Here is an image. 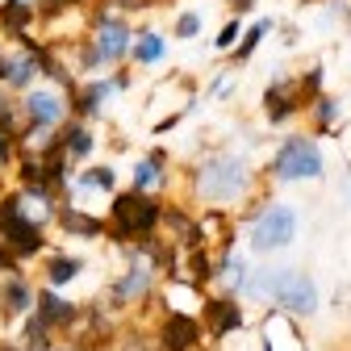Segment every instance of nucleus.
I'll return each mask as SVG.
<instances>
[{"label":"nucleus","mask_w":351,"mask_h":351,"mask_svg":"<svg viewBox=\"0 0 351 351\" xmlns=\"http://www.w3.org/2000/svg\"><path fill=\"white\" fill-rule=\"evenodd\" d=\"M189 184H193V197L205 209H234L243 201L247 205L255 201L259 171L243 155H234V151H217V155H205V159L193 163Z\"/></svg>","instance_id":"obj_1"},{"label":"nucleus","mask_w":351,"mask_h":351,"mask_svg":"<svg viewBox=\"0 0 351 351\" xmlns=\"http://www.w3.org/2000/svg\"><path fill=\"white\" fill-rule=\"evenodd\" d=\"M243 217H247V247H251V255H276V251H289L297 243L301 213L289 201L255 197L243 209Z\"/></svg>","instance_id":"obj_2"},{"label":"nucleus","mask_w":351,"mask_h":351,"mask_svg":"<svg viewBox=\"0 0 351 351\" xmlns=\"http://www.w3.org/2000/svg\"><path fill=\"white\" fill-rule=\"evenodd\" d=\"M163 201L155 193H117L113 205H109V239L121 243V247H134V243H151L159 239V226H163Z\"/></svg>","instance_id":"obj_3"},{"label":"nucleus","mask_w":351,"mask_h":351,"mask_svg":"<svg viewBox=\"0 0 351 351\" xmlns=\"http://www.w3.org/2000/svg\"><path fill=\"white\" fill-rule=\"evenodd\" d=\"M268 180L276 184H305V180H322L326 171V151L314 134H285L272 159L263 163Z\"/></svg>","instance_id":"obj_4"},{"label":"nucleus","mask_w":351,"mask_h":351,"mask_svg":"<svg viewBox=\"0 0 351 351\" xmlns=\"http://www.w3.org/2000/svg\"><path fill=\"white\" fill-rule=\"evenodd\" d=\"M134 38L138 29H130V21L101 0V9L93 13V38H88V51H93V71L109 67V63H121L130 51H134Z\"/></svg>","instance_id":"obj_5"},{"label":"nucleus","mask_w":351,"mask_h":351,"mask_svg":"<svg viewBox=\"0 0 351 351\" xmlns=\"http://www.w3.org/2000/svg\"><path fill=\"white\" fill-rule=\"evenodd\" d=\"M0 247H9L17 259H34V255L47 251V226H38L21 209L17 189H9L0 197Z\"/></svg>","instance_id":"obj_6"},{"label":"nucleus","mask_w":351,"mask_h":351,"mask_svg":"<svg viewBox=\"0 0 351 351\" xmlns=\"http://www.w3.org/2000/svg\"><path fill=\"white\" fill-rule=\"evenodd\" d=\"M272 310L289 318H314L322 310V289L305 268H280L276 263V285H272Z\"/></svg>","instance_id":"obj_7"},{"label":"nucleus","mask_w":351,"mask_h":351,"mask_svg":"<svg viewBox=\"0 0 351 351\" xmlns=\"http://www.w3.org/2000/svg\"><path fill=\"white\" fill-rule=\"evenodd\" d=\"M197 318L205 326V339H213V343H230V339H239L247 330L243 297H230V293H209Z\"/></svg>","instance_id":"obj_8"},{"label":"nucleus","mask_w":351,"mask_h":351,"mask_svg":"<svg viewBox=\"0 0 351 351\" xmlns=\"http://www.w3.org/2000/svg\"><path fill=\"white\" fill-rule=\"evenodd\" d=\"M17 105H21V121H25L21 134H51V130L63 125L71 97H59L55 88H29V93H21Z\"/></svg>","instance_id":"obj_9"},{"label":"nucleus","mask_w":351,"mask_h":351,"mask_svg":"<svg viewBox=\"0 0 351 351\" xmlns=\"http://www.w3.org/2000/svg\"><path fill=\"white\" fill-rule=\"evenodd\" d=\"M155 280H159V272L147 268V263L138 255H130V247H125V268L109 285V305H113V310H130V305L151 301L155 297Z\"/></svg>","instance_id":"obj_10"},{"label":"nucleus","mask_w":351,"mask_h":351,"mask_svg":"<svg viewBox=\"0 0 351 351\" xmlns=\"http://www.w3.org/2000/svg\"><path fill=\"white\" fill-rule=\"evenodd\" d=\"M201 339H205V326L193 314H163L155 326L159 351H201Z\"/></svg>","instance_id":"obj_11"},{"label":"nucleus","mask_w":351,"mask_h":351,"mask_svg":"<svg viewBox=\"0 0 351 351\" xmlns=\"http://www.w3.org/2000/svg\"><path fill=\"white\" fill-rule=\"evenodd\" d=\"M34 305H38V289L29 285L25 272H13V276H0V318H29L34 314Z\"/></svg>","instance_id":"obj_12"},{"label":"nucleus","mask_w":351,"mask_h":351,"mask_svg":"<svg viewBox=\"0 0 351 351\" xmlns=\"http://www.w3.org/2000/svg\"><path fill=\"white\" fill-rule=\"evenodd\" d=\"M259 347L263 351H305L297 318H289L280 310H268V314H263V326H259Z\"/></svg>","instance_id":"obj_13"},{"label":"nucleus","mask_w":351,"mask_h":351,"mask_svg":"<svg viewBox=\"0 0 351 351\" xmlns=\"http://www.w3.org/2000/svg\"><path fill=\"white\" fill-rule=\"evenodd\" d=\"M297 113H301V105H297V75H276L268 88H263V117H268L272 125H285Z\"/></svg>","instance_id":"obj_14"},{"label":"nucleus","mask_w":351,"mask_h":351,"mask_svg":"<svg viewBox=\"0 0 351 351\" xmlns=\"http://www.w3.org/2000/svg\"><path fill=\"white\" fill-rule=\"evenodd\" d=\"M34 314L42 318V326H51V330H71L75 318H80V305L67 301L59 289H38V305H34Z\"/></svg>","instance_id":"obj_15"},{"label":"nucleus","mask_w":351,"mask_h":351,"mask_svg":"<svg viewBox=\"0 0 351 351\" xmlns=\"http://www.w3.org/2000/svg\"><path fill=\"white\" fill-rule=\"evenodd\" d=\"M113 93H117L113 75L88 80V84H80L75 93H71V113H75V117H101V113H105V101H109Z\"/></svg>","instance_id":"obj_16"},{"label":"nucleus","mask_w":351,"mask_h":351,"mask_svg":"<svg viewBox=\"0 0 351 351\" xmlns=\"http://www.w3.org/2000/svg\"><path fill=\"white\" fill-rule=\"evenodd\" d=\"M55 222H59L63 234H75V239H105V234H109V217L88 213V209H80L75 201H67V205L59 209Z\"/></svg>","instance_id":"obj_17"},{"label":"nucleus","mask_w":351,"mask_h":351,"mask_svg":"<svg viewBox=\"0 0 351 351\" xmlns=\"http://www.w3.org/2000/svg\"><path fill=\"white\" fill-rule=\"evenodd\" d=\"M251 276V259L239 255V251H217V293H230V297H243V285Z\"/></svg>","instance_id":"obj_18"},{"label":"nucleus","mask_w":351,"mask_h":351,"mask_svg":"<svg viewBox=\"0 0 351 351\" xmlns=\"http://www.w3.org/2000/svg\"><path fill=\"white\" fill-rule=\"evenodd\" d=\"M167 163H171L167 151H151V155H143V159L134 163V171H130L134 189H138V193H163V189H167V176H171Z\"/></svg>","instance_id":"obj_19"},{"label":"nucleus","mask_w":351,"mask_h":351,"mask_svg":"<svg viewBox=\"0 0 351 351\" xmlns=\"http://www.w3.org/2000/svg\"><path fill=\"white\" fill-rule=\"evenodd\" d=\"M184 268H180V280H193L197 289H209L213 285V276H217V251L213 247H193V251H184Z\"/></svg>","instance_id":"obj_20"},{"label":"nucleus","mask_w":351,"mask_h":351,"mask_svg":"<svg viewBox=\"0 0 351 351\" xmlns=\"http://www.w3.org/2000/svg\"><path fill=\"white\" fill-rule=\"evenodd\" d=\"M59 147L67 151L71 163H84L88 155H93V147H97V134H93L84 121H63V125H59Z\"/></svg>","instance_id":"obj_21"},{"label":"nucleus","mask_w":351,"mask_h":351,"mask_svg":"<svg viewBox=\"0 0 351 351\" xmlns=\"http://www.w3.org/2000/svg\"><path fill=\"white\" fill-rule=\"evenodd\" d=\"M80 272H84V259H80V255H67V251H51V255H47V268H42L47 289H63V285H71Z\"/></svg>","instance_id":"obj_22"},{"label":"nucleus","mask_w":351,"mask_h":351,"mask_svg":"<svg viewBox=\"0 0 351 351\" xmlns=\"http://www.w3.org/2000/svg\"><path fill=\"white\" fill-rule=\"evenodd\" d=\"M272 285H276V263H251V276L243 285V297L272 310Z\"/></svg>","instance_id":"obj_23"},{"label":"nucleus","mask_w":351,"mask_h":351,"mask_svg":"<svg viewBox=\"0 0 351 351\" xmlns=\"http://www.w3.org/2000/svg\"><path fill=\"white\" fill-rule=\"evenodd\" d=\"M117 189V171L109 167V163H93V167H84L80 176H75V184H71V193L75 197H84V193H113Z\"/></svg>","instance_id":"obj_24"},{"label":"nucleus","mask_w":351,"mask_h":351,"mask_svg":"<svg viewBox=\"0 0 351 351\" xmlns=\"http://www.w3.org/2000/svg\"><path fill=\"white\" fill-rule=\"evenodd\" d=\"M163 55H167V38L159 29H138L130 59H134L138 67H155V63H163Z\"/></svg>","instance_id":"obj_25"},{"label":"nucleus","mask_w":351,"mask_h":351,"mask_svg":"<svg viewBox=\"0 0 351 351\" xmlns=\"http://www.w3.org/2000/svg\"><path fill=\"white\" fill-rule=\"evenodd\" d=\"M34 17H38V9L25 5V0H5V5H0V29L13 34V38H25V29L34 25Z\"/></svg>","instance_id":"obj_26"},{"label":"nucleus","mask_w":351,"mask_h":351,"mask_svg":"<svg viewBox=\"0 0 351 351\" xmlns=\"http://www.w3.org/2000/svg\"><path fill=\"white\" fill-rule=\"evenodd\" d=\"M42 75V63L29 55V51H17V55H9V88L13 93H29V84Z\"/></svg>","instance_id":"obj_27"},{"label":"nucleus","mask_w":351,"mask_h":351,"mask_svg":"<svg viewBox=\"0 0 351 351\" xmlns=\"http://www.w3.org/2000/svg\"><path fill=\"white\" fill-rule=\"evenodd\" d=\"M339 113H343V105H339V97H330V93H322V97L314 101V109H310V130H314V138H322V134H330V130L339 125Z\"/></svg>","instance_id":"obj_28"},{"label":"nucleus","mask_w":351,"mask_h":351,"mask_svg":"<svg viewBox=\"0 0 351 351\" xmlns=\"http://www.w3.org/2000/svg\"><path fill=\"white\" fill-rule=\"evenodd\" d=\"M276 29V21L272 17H255L251 25H247V34H243V42H239V47H234V63H251V55L259 51V42L263 38H268Z\"/></svg>","instance_id":"obj_29"},{"label":"nucleus","mask_w":351,"mask_h":351,"mask_svg":"<svg viewBox=\"0 0 351 351\" xmlns=\"http://www.w3.org/2000/svg\"><path fill=\"white\" fill-rule=\"evenodd\" d=\"M318 97H322V67H310L305 75H297V105H301V113H310Z\"/></svg>","instance_id":"obj_30"},{"label":"nucleus","mask_w":351,"mask_h":351,"mask_svg":"<svg viewBox=\"0 0 351 351\" xmlns=\"http://www.w3.org/2000/svg\"><path fill=\"white\" fill-rule=\"evenodd\" d=\"M17 159H21V138L9 134V130H0V171H9Z\"/></svg>","instance_id":"obj_31"},{"label":"nucleus","mask_w":351,"mask_h":351,"mask_svg":"<svg viewBox=\"0 0 351 351\" xmlns=\"http://www.w3.org/2000/svg\"><path fill=\"white\" fill-rule=\"evenodd\" d=\"M201 29H205V17L201 13H180V17H176V38L193 42V38H201Z\"/></svg>","instance_id":"obj_32"},{"label":"nucleus","mask_w":351,"mask_h":351,"mask_svg":"<svg viewBox=\"0 0 351 351\" xmlns=\"http://www.w3.org/2000/svg\"><path fill=\"white\" fill-rule=\"evenodd\" d=\"M239 42H243V21L230 17V21L222 25V34L213 38V47H217V51H230V47H239Z\"/></svg>","instance_id":"obj_33"},{"label":"nucleus","mask_w":351,"mask_h":351,"mask_svg":"<svg viewBox=\"0 0 351 351\" xmlns=\"http://www.w3.org/2000/svg\"><path fill=\"white\" fill-rule=\"evenodd\" d=\"M230 93H234V75H230V71H222V75L209 84V97H213V101H226Z\"/></svg>","instance_id":"obj_34"},{"label":"nucleus","mask_w":351,"mask_h":351,"mask_svg":"<svg viewBox=\"0 0 351 351\" xmlns=\"http://www.w3.org/2000/svg\"><path fill=\"white\" fill-rule=\"evenodd\" d=\"M251 9H255V0H230V17H243Z\"/></svg>","instance_id":"obj_35"},{"label":"nucleus","mask_w":351,"mask_h":351,"mask_svg":"<svg viewBox=\"0 0 351 351\" xmlns=\"http://www.w3.org/2000/svg\"><path fill=\"white\" fill-rule=\"evenodd\" d=\"M180 117H184V113H167V117H163V121L155 125V134H167V130H171L176 121H180Z\"/></svg>","instance_id":"obj_36"},{"label":"nucleus","mask_w":351,"mask_h":351,"mask_svg":"<svg viewBox=\"0 0 351 351\" xmlns=\"http://www.w3.org/2000/svg\"><path fill=\"white\" fill-rule=\"evenodd\" d=\"M339 189H343V201H351V163L343 167V180H339Z\"/></svg>","instance_id":"obj_37"},{"label":"nucleus","mask_w":351,"mask_h":351,"mask_svg":"<svg viewBox=\"0 0 351 351\" xmlns=\"http://www.w3.org/2000/svg\"><path fill=\"white\" fill-rule=\"evenodd\" d=\"M9 80V51H0V84Z\"/></svg>","instance_id":"obj_38"},{"label":"nucleus","mask_w":351,"mask_h":351,"mask_svg":"<svg viewBox=\"0 0 351 351\" xmlns=\"http://www.w3.org/2000/svg\"><path fill=\"white\" fill-rule=\"evenodd\" d=\"M55 351H93V347H80V343H71V339H67V343H59Z\"/></svg>","instance_id":"obj_39"},{"label":"nucleus","mask_w":351,"mask_h":351,"mask_svg":"<svg viewBox=\"0 0 351 351\" xmlns=\"http://www.w3.org/2000/svg\"><path fill=\"white\" fill-rule=\"evenodd\" d=\"M0 197H5V193H0Z\"/></svg>","instance_id":"obj_40"}]
</instances>
